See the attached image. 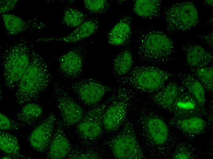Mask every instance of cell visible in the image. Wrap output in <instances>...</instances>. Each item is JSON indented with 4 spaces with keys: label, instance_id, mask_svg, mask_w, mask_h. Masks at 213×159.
I'll return each mask as SVG.
<instances>
[{
    "label": "cell",
    "instance_id": "cell-1",
    "mask_svg": "<svg viewBox=\"0 0 213 159\" xmlns=\"http://www.w3.org/2000/svg\"><path fill=\"white\" fill-rule=\"evenodd\" d=\"M136 53L140 61L154 65L167 63L173 58L175 46L172 40L162 31L138 28L134 32Z\"/></svg>",
    "mask_w": 213,
    "mask_h": 159
},
{
    "label": "cell",
    "instance_id": "cell-2",
    "mask_svg": "<svg viewBox=\"0 0 213 159\" xmlns=\"http://www.w3.org/2000/svg\"><path fill=\"white\" fill-rule=\"evenodd\" d=\"M52 80L47 64L33 49L29 65L17 87V104L21 106L37 100Z\"/></svg>",
    "mask_w": 213,
    "mask_h": 159
},
{
    "label": "cell",
    "instance_id": "cell-3",
    "mask_svg": "<svg viewBox=\"0 0 213 159\" xmlns=\"http://www.w3.org/2000/svg\"><path fill=\"white\" fill-rule=\"evenodd\" d=\"M33 48L22 39L6 48L1 57L5 86L9 89L17 87L30 63Z\"/></svg>",
    "mask_w": 213,
    "mask_h": 159
},
{
    "label": "cell",
    "instance_id": "cell-4",
    "mask_svg": "<svg viewBox=\"0 0 213 159\" xmlns=\"http://www.w3.org/2000/svg\"><path fill=\"white\" fill-rule=\"evenodd\" d=\"M172 73L158 67L147 65H136L119 80L120 84L140 91L152 93L162 88L174 76Z\"/></svg>",
    "mask_w": 213,
    "mask_h": 159
},
{
    "label": "cell",
    "instance_id": "cell-5",
    "mask_svg": "<svg viewBox=\"0 0 213 159\" xmlns=\"http://www.w3.org/2000/svg\"><path fill=\"white\" fill-rule=\"evenodd\" d=\"M105 143L116 158H145L133 125L127 120L119 133L108 139Z\"/></svg>",
    "mask_w": 213,
    "mask_h": 159
},
{
    "label": "cell",
    "instance_id": "cell-6",
    "mask_svg": "<svg viewBox=\"0 0 213 159\" xmlns=\"http://www.w3.org/2000/svg\"><path fill=\"white\" fill-rule=\"evenodd\" d=\"M164 16L167 29L171 34L190 30L199 22L197 9L191 2L174 4L166 9Z\"/></svg>",
    "mask_w": 213,
    "mask_h": 159
},
{
    "label": "cell",
    "instance_id": "cell-7",
    "mask_svg": "<svg viewBox=\"0 0 213 159\" xmlns=\"http://www.w3.org/2000/svg\"><path fill=\"white\" fill-rule=\"evenodd\" d=\"M139 112L138 122L148 142L156 148L165 146L170 135L165 122L148 107L144 106Z\"/></svg>",
    "mask_w": 213,
    "mask_h": 159
},
{
    "label": "cell",
    "instance_id": "cell-8",
    "mask_svg": "<svg viewBox=\"0 0 213 159\" xmlns=\"http://www.w3.org/2000/svg\"><path fill=\"white\" fill-rule=\"evenodd\" d=\"M133 96L129 90L120 85L111 104L103 116L104 129L107 132L117 130L125 123Z\"/></svg>",
    "mask_w": 213,
    "mask_h": 159
},
{
    "label": "cell",
    "instance_id": "cell-9",
    "mask_svg": "<svg viewBox=\"0 0 213 159\" xmlns=\"http://www.w3.org/2000/svg\"><path fill=\"white\" fill-rule=\"evenodd\" d=\"M115 94L103 102L93 106L84 115L77 124L75 131L80 137L88 140H94L100 137L104 129L103 116L105 111L115 98Z\"/></svg>",
    "mask_w": 213,
    "mask_h": 159
},
{
    "label": "cell",
    "instance_id": "cell-10",
    "mask_svg": "<svg viewBox=\"0 0 213 159\" xmlns=\"http://www.w3.org/2000/svg\"><path fill=\"white\" fill-rule=\"evenodd\" d=\"M53 90L63 127L69 128L77 124L84 115L82 108L70 96L61 83L55 82Z\"/></svg>",
    "mask_w": 213,
    "mask_h": 159
},
{
    "label": "cell",
    "instance_id": "cell-11",
    "mask_svg": "<svg viewBox=\"0 0 213 159\" xmlns=\"http://www.w3.org/2000/svg\"><path fill=\"white\" fill-rule=\"evenodd\" d=\"M71 87L80 100L88 106L97 105L106 93L113 91L110 87L91 79L77 81Z\"/></svg>",
    "mask_w": 213,
    "mask_h": 159
},
{
    "label": "cell",
    "instance_id": "cell-12",
    "mask_svg": "<svg viewBox=\"0 0 213 159\" xmlns=\"http://www.w3.org/2000/svg\"><path fill=\"white\" fill-rule=\"evenodd\" d=\"M56 121L55 115L51 113L33 130L28 137V140L35 150L43 153L49 148L53 136Z\"/></svg>",
    "mask_w": 213,
    "mask_h": 159
},
{
    "label": "cell",
    "instance_id": "cell-13",
    "mask_svg": "<svg viewBox=\"0 0 213 159\" xmlns=\"http://www.w3.org/2000/svg\"><path fill=\"white\" fill-rule=\"evenodd\" d=\"M205 109L186 89L175 100L170 111L175 118H183L200 116Z\"/></svg>",
    "mask_w": 213,
    "mask_h": 159
},
{
    "label": "cell",
    "instance_id": "cell-14",
    "mask_svg": "<svg viewBox=\"0 0 213 159\" xmlns=\"http://www.w3.org/2000/svg\"><path fill=\"white\" fill-rule=\"evenodd\" d=\"M4 24L7 34L15 35L27 30H40L47 27L43 21L37 19H24L9 13L2 14Z\"/></svg>",
    "mask_w": 213,
    "mask_h": 159
},
{
    "label": "cell",
    "instance_id": "cell-15",
    "mask_svg": "<svg viewBox=\"0 0 213 159\" xmlns=\"http://www.w3.org/2000/svg\"><path fill=\"white\" fill-rule=\"evenodd\" d=\"M181 48L185 56L187 65L190 69L206 66L213 60L212 52L198 44L187 42Z\"/></svg>",
    "mask_w": 213,
    "mask_h": 159
},
{
    "label": "cell",
    "instance_id": "cell-16",
    "mask_svg": "<svg viewBox=\"0 0 213 159\" xmlns=\"http://www.w3.org/2000/svg\"><path fill=\"white\" fill-rule=\"evenodd\" d=\"M185 90L183 86L171 81L159 91L151 93L150 98L156 105L170 112L177 96Z\"/></svg>",
    "mask_w": 213,
    "mask_h": 159
},
{
    "label": "cell",
    "instance_id": "cell-17",
    "mask_svg": "<svg viewBox=\"0 0 213 159\" xmlns=\"http://www.w3.org/2000/svg\"><path fill=\"white\" fill-rule=\"evenodd\" d=\"M48 149L47 159L66 158L71 150V145L63 131L62 121H56L55 129Z\"/></svg>",
    "mask_w": 213,
    "mask_h": 159
},
{
    "label": "cell",
    "instance_id": "cell-18",
    "mask_svg": "<svg viewBox=\"0 0 213 159\" xmlns=\"http://www.w3.org/2000/svg\"><path fill=\"white\" fill-rule=\"evenodd\" d=\"M98 26L97 20L91 19L84 21L77 27L68 35L60 37L40 38L35 42L56 41L66 43H73L78 42L93 35L97 30Z\"/></svg>",
    "mask_w": 213,
    "mask_h": 159
},
{
    "label": "cell",
    "instance_id": "cell-19",
    "mask_svg": "<svg viewBox=\"0 0 213 159\" xmlns=\"http://www.w3.org/2000/svg\"><path fill=\"white\" fill-rule=\"evenodd\" d=\"M169 124L190 137L202 134L207 127L206 121L200 116L183 118L174 117L170 120Z\"/></svg>",
    "mask_w": 213,
    "mask_h": 159
},
{
    "label": "cell",
    "instance_id": "cell-20",
    "mask_svg": "<svg viewBox=\"0 0 213 159\" xmlns=\"http://www.w3.org/2000/svg\"><path fill=\"white\" fill-rule=\"evenodd\" d=\"M59 70L65 77L74 78L81 73L83 68V59L77 50H72L58 58Z\"/></svg>",
    "mask_w": 213,
    "mask_h": 159
},
{
    "label": "cell",
    "instance_id": "cell-21",
    "mask_svg": "<svg viewBox=\"0 0 213 159\" xmlns=\"http://www.w3.org/2000/svg\"><path fill=\"white\" fill-rule=\"evenodd\" d=\"M132 18L123 17L114 26L108 35V41L111 45L121 46L127 43L131 35Z\"/></svg>",
    "mask_w": 213,
    "mask_h": 159
},
{
    "label": "cell",
    "instance_id": "cell-22",
    "mask_svg": "<svg viewBox=\"0 0 213 159\" xmlns=\"http://www.w3.org/2000/svg\"><path fill=\"white\" fill-rule=\"evenodd\" d=\"M182 86L204 107L206 102L205 90L199 81L190 71L178 74Z\"/></svg>",
    "mask_w": 213,
    "mask_h": 159
},
{
    "label": "cell",
    "instance_id": "cell-23",
    "mask_svg": "<svg viewBox=\"0 0 213 159\" xmlns=\"http://www.w3.org/2000/svg\"><path fill=\"white\" fill-rule=\"evenodd\" d=\"M161 2L159 0H136L133 10L137 15L144 18H157L160 16Z\"/></svg>",
    "mask_w": 213,
    "mask_h": 159
},
{
    "label": "cell",
    "instance_id": "cell-24",
    "mask_svg": "<svg viewBox=\"0 0 213 159\" xmlns=\"http://www.w3.org/2000/svg\"><path fill=\"white\" fill-rule=\"evenodd\" d=\"M133 60L132 52L129 49L120 51L116 56L113 62V72L116 76H123L133 68Z\"/></svg>",
    "mask_w": 213,
    "mask_h": 159
},
{
    "label": "cell",
    "instance_id": "cell-25",
    "mask_svg": "<svg viewBox=\"0 0 213 159\" xmlns=\"http://www.w3.org/2000/svg\"><path fill=\"white\" fill-rule=\"evenodd\" d=\"M23 105L17 113L16 117L18 120L24 125L32 124L42 116L43 109L39 104L30 102Z\"/></svg>",
    "mask_w": 213,
    "mask_h": 159
},
{
    "label": "cell",
    "instance_id": "cell-26",
    "mask_svg": "<svg viewBox=\"0 0 213 159\" xmlns=\"http://www.w3.org/2000/svg\"><path fill=\"white\" fill-rule=\"evenodd\" d=\"M0 148L7 154L18 158H29L20 154V147L17 137L4 131L1 130L0 132Z\"/></svg>",
    "mask_w": 213,
    "mask_h": 159
},
{
    "label": "cell",
    "instance_id": "cell-27",
    "mask_svg": "<svg viewBox=\"0 0 213 159\" xmlns=\"http://www.w3.org/2000/svg\"><path fill=\"white\" fill-rule=\"evenodd\" d=\"M192 72L200 82L205 90L212 92L213 90V68L212 67L205 66L191 68Z\"/></svg>",
    "mask_w": 213,
    "mask_h": 159
},
{
    "label": "cell",
    "instance_id": "cell-28",
    "mask_svg": "<svg viewBox=\"0 0 213 159\" xmlns=\"http://www.w3.org/2000/svg\"><path fill=\"white\" fill-rule=\"evenodd\" d=\"M85 14L81 11L69 8L64 11L62 21L69 27H77L85 21Z\"/></svg>",
    "mask_w": 213,
    "mask_h": 159
},
{
    "label": "cell",
    "instance_id": "cell-29",
    "mask_svg": "<svg viewBox=\"0 0 213 159\" xmlns=\"http://www.w3.org/2000/svg\"><path fill=\"white\" fill-rule=\"evenodd\" d=\"M84 3L86 9L91 13H95L105 12L109 6L108 2L105 0H84Z\"/></svg>",
    "mask_w": 213,
    "mask_h": 159
},
{
    "label": "cell",
    "instance_id": "cell-30",
    "mask_svg": "<svg viewBox=\"0 0 213 159\" xmlns=\"http://www.w3.org/2000/svg\"><path fill=\"white\" fill-rule=\"evenodd\" d=\"M24 125L16 121L2 113H0V128L1 131L18 130Z\"/></svg>",
    "mask_w": 213,
    "mask_h": 159
},
{
    "label": "cell",
    "instance_id": "cell-31",
    "mask_svg": "<svg viewBox=\"0 0 213 159\" xmlns=\"http://www.w3.org/2000/svg\"><path fill=\"white\" fill-rule=\"evenodd\" d=\"M66 158L71 159L100 158V157L96 153L93 151L76 150H71Z\"/></svg>",
    "mask_w": 213,
    "mask_h": 159
},
{
    "label": "cell",
    "instance_id": "cell-32",
    "mask_svg": "<svg viewBox=\"0 0 213 159\" xmlns=\"http://www.w3.org/2000/svg\"><path fill=\"white\" fill-rule=\"evenodd\" d=\"M18 0H1L0 1V13L5 14L13 9L16 6Z\"/></svg>",
    "mask_w": 213,
    "mask_h": 159
},
{
    "label": "cell",
    "instance_id": "cell-33",
    "mask_svg": "<svg viewBox=\"0 0 213 159\" xmlns=\"http://www.w3.org/2000/svg\"><path fill=\"white\" fill-rule=\"evenodd\" d=\"M192 155L189 150L183 149L182 150H176L172 158L176 159H189L192 158Z\"/></svg>",
    "mask_w": 213,
    "mask_h": 159
},
{
    "label": "cell",
    "instance_id": "cell-34",
    "mask_svg": "<svg viewBox=\"0 0 213 159\" xmlns=\"http://www.w3.org/2000/svg\"><path fill=\"white\" fill-rule=\"evenodd\" d=\"M200 39L211 48H213V31L205 34L198 35Z\"/></svg>",
    "mask_w": 213,
    "mask_h": 159
},
{
    "label": "cell",
    "instance_id": "cell-35",
    "mask_svg": "<svg viewBox=\"0 0 213 159\" xmlns=\"http://www.w3.org/2000/svg\"><path fill=\"white\" fill-rule=\"evenodd\" d=\"M204 2H205V3L206 4H207V5H208L209 6H212V5H213V0H205Z\"/></svg>",
    "mask_w": 213,
    "mask_h": 159
}]
</instances>
